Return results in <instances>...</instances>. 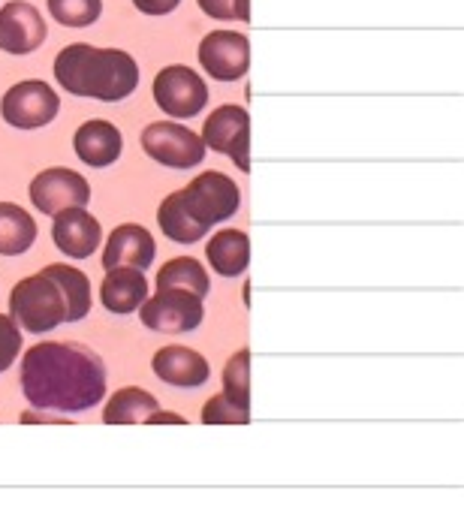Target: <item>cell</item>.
I'll use <instances>...</instances> for the list:
<instances>
[{
    "instance_id": "25",
    "label": "cell",
    "mask_w": 464,
    "mask_h": 512,
    "mask_svg": "<svg viewBox=\"0 0 464 512\" xmlns=\"http://www.w3.org/2000/svg\"><path fill=\"white\" fill-rule=\"evenodd\" d=\"M49 13L64 28H88L103 16L100 0H49Z\"/></svg>"
},
{
    "instance_id": "27",
    "label": "cell",
    "mask_w": 464,
    "mask_h": 512,
    "mask_svg": "<svg viewBox=\"0 0 464 512\" xmlns=\"http://www.w3.org/2000/svg\"><path fill=\"white\" fill-rule=\"evenodd\" d=\"M199 10L217 22H248L251 19V0H196Z\"/></svg>"
},
{
    "instance_id": "15",
    "label": "cell",
    "mask_w": 464,
    "mask_h": 512,
    "mask_svg": "<svg viewBox=\"0 0 464 512\" xmlns=\"http://www.w3.org/2000/svg\"><path fill=\"white\" fill-rule=\"evenodd\" d=\"M151 368L166 386H175V389H199L211 377L208 359L190 347H181V344L160 347L151 359Z\"/></svg>"
},
{
    "instance_id": "16",
    "label": "cell",
    "mask_w": 464,
    "mask_h": 512,
    "mask_svg": "<svg viewBox=\"0 0 464 512\" xmlns=\"http://www.w3.org/2000/svg\"><path fill=\"white\" fill-rule=\"evenodd\" d=\"M73 151L76 157L85 163V166H94V169H106L112 166L121 151H124V139H121V130L112 124V121H103V118H91L85 121L76 136H73Z\"/></svg>"
},
{
    "instance_id": "13",
    "label": "cell",
    "mask_w": 464,
    "mask_h": 512,
    "mask_svg": "<svg viewBox=\"0 0 464 512\" xmlns=\"http://www.w3.org/2000/svg\"><path fill=\"white\" fill-rule=\"evenodd\" d=\"M157 256V241L154 235L139 226V223H121L112 229L109 241H106V250H103V269L112 272V269H136V272H145L151 269Z\"/></svg>"
},
{
    "instance_id": "17",
    "label": "cell",
    "mask_w": 464,
    "mask_h": 512,
    "mask_svg": "<svg viewBox=\"0 0 464 512\" xmlns=\"http://www.w3.org/2000/svg\"><path fill=\"white\" fill-rule=\"evenodd\" d=\"M205 260L220 278H239L251 266V238L242 229H220L205 244Z\"/></svg>"
},
{
    "instance_id": "9",
    "label": "cell",
    "mask_w": 464,
    "mask_h": 512,
    "mask_svg": "<svg viewBox=\"0 0 464 512\" xmlns=\"http://www.w3.org/2000/svg\"><path fill=\"white\" fill-rule=\"evenodd\" d=\"M28 193H31L34 208L49 217H55L67 208H85L91 202V184L76 169H67V166L43 169L31 181Z\"/></svg>"
},
{
    "instance_id": "10",
    "label": "cell",
    "mask_w": 464,
    "mask_h": 512,
    "mask_svg": "<svg viewBox=\"0 0 464 512\" xmlns=\"http://www.w3.org/2000/svg\"><path fill=\"white\" fill-rule=\"evenodd\" d=\"M199 64L217 82H239L251 70V43L239 31H211L199 43Z\"/></svg>"
},
{
    "instance_id": "5",
    "label": "cell",
    "mask_w": 464,
    "mask_h": 512,
    "mask_svg": "<svg viewBox=\"0 0 464 512\" xmlns=\"http://www.w3.org/2000/svg\"><path fill=\"white\" fill-rule=\"evenodd\" d=\"M142 151L166 169H193L205 160L199 133L175 121H151L142 130Z\"/></svg>"
},
{
    "instance_id": "14",
    "label": "cell",
    "mask_w": 464,
    "mask_h": 512,
    "mask_svg": "<svg viewBox=\"0 0 464 512\" xmlns=\"http://www.w3.org/2000/svg\"><path fill=\"white\" fill-rule=\"evenodd\" d=\"M52 241L64 256L88 260L91 253H97V247L103 241L100 220L88 208H67V211L55 214V220H52Z\"/></svg>"
},
{
    "instance_id": "26",
    "label": "cell",
    "mask_w": 464,
    "mask_h": 512,
    "mask_svg": "<svg viewBox=\"0 0 464 512\" xmlns=\"http://www.w3.org/2000/svg\"><path fill=\"white\" fill-rule=\"evenodd\" d=\"M202 422L205 425H248L251 422V410H242L232 401H226L220 392L211 395L202 407Z\"/></svg>"
},
{
    "instance_id": "1",
    "label": "cell",
    "mask_w": 464,
    "mask_h": 512,
    "mask_svg": "<svg viewBox=\"0 0 464 512\" xmlns=\"http://www.w3.org/2000/svg\"><path fill=\"white\" fill-rule=\"evenodd\" d=\"M22 392L37 410L85 413L106 395V365L85 347L40 341L22 356Z\"/></svg>"
},
{
    "instance_id": "22",
    "label": "cell",
    "mask_w": 464,
    "mask_h": 512,
    "mask_svg": "<svg viewBox=\"0 0 464 512\" xmlns=\"http://www.w3.org/2000/svg\"><path fill=\"white\" fill-rule=\"evenodd\" d=\"M157 223H160L163 235H166L169 241H175V244H196V241H202V238L208 235V226L199 223V220L187 211L181 190L169 193V196L160 202V208H157Z\"/></svg>"
},
{
    "instance_id": "18",
    "label": "cell",
    "mask_w": 464,
    "mask_h": 512,
    "mask_svg": "<svg viewBox=\"0 0 464 512\" xmlns=\"http://www.w3.org/2000/svg\"><path fill=\"white\" fill-rule=\"evenodd\" d=\"M148 299V278L136 269H112L100 284V302L109 314L127 317L139 311Z\"/></svg>"
},
{
    "instance_id": "23",
    "label": "cell",
    "mask_w": 464,
    "mask_h": 512,
    "mask_svg": "<svg viewBox=\"0 0 464 512\" xmlns=\"http://www.w3.org/2000/svg\"><path fill=\"white\" fill-rule=\"evenodd\" d=\"M157 410H160V404L151 392H145L139 386H124L106 401L103 422L106 425H139V422H148Z\"/></svg>"
},
{
    "instance_id": "30",
    "label": "cell",
    "mask_w": 464,
    "mask_h": 512,
    "mask_svg": "<svg viewBox=\"0 0 464 512\" xmlns=\"http://www.w3.org/2000/svg\"><path fill=\"white\" fill-rule=\"evenodd\" d=\"M157 422H175V425H184L187 419L184 416H178V413H166V410H157L151 419H148V425H157Z\"/></svg>"
},
{
    "instance_id": "29",
    "label": "cell",
    "mask_w": 464,
    "mask_h": 512,
    "mask_svg": "<svg viewBox=\"0 0 464 512\" xmlns=\"http://www.w3.org/2000/svg\"><path fill=\"white\" fill-rule=\"evenodd\" d=\"M181 4V0H133V7L145 16H166L172 13L175 7Z\"/></svg>"
},
{
    "instance_id": "6",
    "label": "cell",
    "mask_w": 464,
    "mask_h": 512,
    "mask_svg": "<svg viewBox=\"0 0 464 512\" xmlns=\"http://www.w3.org/2000/svg\"><path fill=\"white\" fill-rule=\"evenodd\" d=\"M61 112V97L52 85L40 79H28L13 85L0 100V118L16 130H40L52 124Z\"/></svg>"
},
{
    "instance_id": "20",
    "label": "cell",
    "mask_w": 464,
    "mask_h": 512,
    "mask_svg": "<svg viewBox=\"0 0 464 512\" xmlns=\"http://www.w3.org/2000/svg\"><path fill=\"white\" fill-rule=\"evenodd\" d=\"M43 275L58 287L67 305V323H79L91 311V281L82 269L67 266V263H52L43 269Z\"/></svg>"
},
{
    "instance_id": "11",
    "label": "cell",
    "mask_w": 464,
    "mask_h": 512,
    "mask_svg": "<svg viewBox=\"0 0 464 512\" xmlns=\"http://www.w3.org/2000/svg\"><path fill=\"white\" fill-rule=\"evenodd\" d=\"M139 320L151 332L184 335V332H193V329L202 326L205 308H202L199 299H193L187 293H154L139 308Z\"/></svg>"
},
{
    "instance_id": "28",
    "label": "cell",
    "mask_w": 464,
    "mask_h": 512,
    "mask_svg": "<svg viewBox=\"0 0 464 512\" xmlns=\"http://www.w3.org/2000/svg\"><path fill=\"white\" fill-rule=\"evenodd\" d=\"M19 353H22V329L13 323V317L0 314V374L10 371Z\"/></svg>"
},
{
    "instance_id": "24",
    "label": "cell",
    "mask_w": 464,
    "mask_h": 512,
    "mask_svg": "<svg viewBox=\"0 0 464 512\" xmlns=\"http://www.w3.org/2000/svg\"><path fill=\"white\" fill-rule=\"evenodd\" d=\"M220 395L242 410H251V350H239L229 356V362L223 365Z\"/></svg>"
},
{
    "instance_id": "7",
    "label": "cell",
    "mask_w": 464,
    "mask_h": 512,
    "mask_svg": "<svg viewBox=\"0 0 464 512\" xmlns=\"http://www.w3.org/2000/svg\"><path fill=\"white\" fill-rule=\"evenodd\" d=\"M202 145L226 154L242 172H251V115L242 106H220L202 124Z\"/></svg>"
},
{
    "instance_id": "12",
    "label": "cell",
    "mask_w": 464,
    "mask_h": 512,
    "mask_svg": "<svg viewBox=\"0 0 464 512\" xmlns=\"http://www.w3.org/2000/svg\"><path fill=\"white\" fill-rule=\"evenodd\" d=\"M46 19L37 7L25 0H13L0 10V52L7 55H31L46 43Z\"/></svg>"
},
{
    "instance_id": "3",
    "label": "cell",
    "mask_w": 464,
    "mask_h": 512,
    "mask_svg": "<svg viewBox=\"0 0 464 512\" xmlns=\"http://www.w3.org/2000/svg\"><path fill=\"white\" fill-rule=\"evenodd\" d=\"M10 317L19 329H25L31 335H46V332L58 329L61 323H67V305H64V296L58 293V287L43 272H37L13 287Z\"/></svg>"
},
{
    "instance_id": "19",
    "label": "cell",
    "mask_w": 464,
    "mask_h": 512,
    "mask_svg": "<svg viewBox=\"0 0 464 512\" xmlns=\"http://www.w3.org/2000/svg\"><path fill=\"white\" fill-rule=\"evenodd\" d=\"M154 284H157V293H187L199 302L211 290L208 272L199 266V260H193V256H175V260L163 263L157 269Z\"/></svg>"
},
{
    "instance_id": "31",
    "label": "cell",
    "mask_w": 464,
    "mask_h": 512,
    "mask_svg": "<svg viewBox=\"0 0 464 512\" xmlns=\"http://www.w3.org/2000/svg\"><path fill=\"white\" fill-rule=\"evenodd\" d=\"M22 422H67V419H58V416H37V413H25Z\"/></svg>"
},
{
    "instance_id": "2",
    "label": "cell",
    "mask_w": 464,
    "mask_h": 512,
    "mask_svg": "<svg viewBox=\"0 0 464 512\" xmlns=\"http://www.w3.org/2000/svg\"><path fill=\"white\" fill-rule=\"evenodd\" d=\"M55 79L76 97L118 103L136 91L139 64L121 49H94L88 43H73L55 58Z\"/></svg>"
},
{
    "instance_id": "21",
    "label": "cell",
    "mask_w": 464,
    "mask_h": 512,
    "mask_svg": "<svg viewBox=\"0 0 464 512\" xmlns=\"http://www.w3.org/2000/svg\"><path fill=\"white\" fill-rule=\"evenodd\" d=\"M37 220L16 202H0V256H19L37 244Z\"/></svg>"
},
{
    "instance_id": "4",
    "label": "cell",
    "mask_w": 464,
    "mask_h": 512,
    "mask_svg": "<svg viewBox=\"0 0 464 512\" xmlns=\"http://www.w3.org/2000/svg\"><path fill=\"white\" fill-rule=\"evenodd\" d=\"M181 196H184L187 211H190L199 223H205L208 229H211L214 223L229 220L232 214L239 211V205H242V190H239V184L232 181L229 175H223V172H199V175L181 190Z\"/></svg>"
},
{
    "instance_id": "8",
    "label": "cell",
    "mask_w": 464,
    "mask_h": 512,
    "mask_svg": "<svg viewBox=\"0 0 464 512\" xmlns=\"http://www.w3.org/2000/svg\"><path fill=\"white\" fill-rule=\"evenodd\" d=\"M154 100L160 106V112H166L169 118H193L205 109L208 103V88L199 79L196 70L172 64L163 67L154 76Z\"/></svg>"
}]
</instances>
